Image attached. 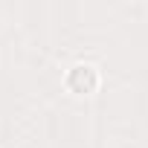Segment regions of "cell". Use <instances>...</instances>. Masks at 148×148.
Returning <instances> with one entry per match:
<instances>
[{
  "label": "cell",
  "mask_w": 148,
  "mask_h": 148,
  "mask_svg": "<svg viewBox=\"0 0 148 148\" xmlns=\"http://www.w3.org/2000/svg\"><path fill=\"white\" fill-rule=\"evenodd\" d=\"M67 87L73 93H93L99 87V70L93 64H76L67 73Z\"/></svg>",
  "instance_id": "cell-1"
}]
</instances>
